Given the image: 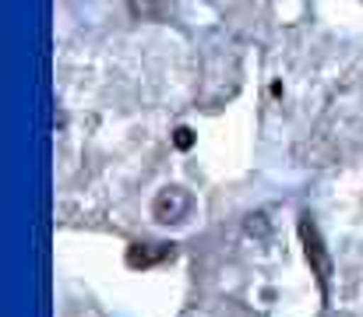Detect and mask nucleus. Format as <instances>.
Here are the masks:
<instances>
[{"instance_id":"f257e3e1","label":"nucleus","mask_w":363,"mask_h":317,"mask_svg":"<svg viewBox=\"0 0 363 317\" xmlns=\"http://www.w3.org/2000/svg\"><path fill=\"white\" fill-rule=\"evenodd\" d=\"M300 240H303V254H307V261H311V268H314L318 282L325 286V282H328V275H332V257H328V250H325V243H321L318 226H314L307 215L300 218Z\"/></svg>"},{"instance_id":"f03ea898","label":"nucleus","mask_w":363,"mask_h":317,"mask_svg":"<svg viewBox=\"0 0 363 317\" xmlns=\"http://www.w3.org/2000/svg\"><path fill=\"white\" fill-rule=\"evenodd\" d=\"M173 257V243H130L127 247V268H152L159 261Z\"/></svg>"},{"instance_id":"7ed1b4c3","label":"nucleus","mask_w":363,"mask_h":317,"mask_svg":"<svg viewBox=\"0 0 363 317\" xmlns=\"http://www.w3.org/2000/svg\"><path fill=\"white\" fill-rule=\"evenodd\" d=\"M187 194L180 191V187H166L159 198H155V218L159 222H180L184 215H187Z\"/></svg>"},{"instance_id":"20e7f679","label":"nucleus","mask_w":363,"mask_h":317,"mask_svg":"<svg viewBox=\"0 0 363 317\" xmlns=\"http://www.w3.org/2000/svg\"><path fill=\"white\" fill-rule=\"evenodd\" d=\"M130 11L141 18H152V14H159V4L155 0H130Z\"/></svg>"},{"instance_id":"39448f33","label":"nucleus","mask_w":363,"mask_h":317,"mask_svg":"<svg viewBox=\"0 0 363 317\" xmlns=\"http://www.w3.org/2000/svg\"><path fill=\"white\" fill-rule=\"evenodd\" d=\"M173 145H177L180 152H187V148L194 145V130H191V127H180V130L173 134Z\"/></svg>"}]
</instances>
